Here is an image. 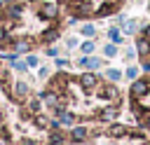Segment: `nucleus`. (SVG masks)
<instances>
[{"mask_svg":"<svg viewBox=\"0 0 150 145\" xmlns=\"http://www.w3.org/2000/svg\"><path fill=\"white\" fill-rule=\"evenodd\" d=\"M129 133V129L124 126V124H110L108 126V136H112V138H122V136H127Z\"/></svg>","mask_w":150,"mask_h":145,"instance_id":"0eeeda50","label":"nucleus"},{"mask_svg":"<svg viewBox=\"0 0 150 145\" xmlns=\"http://www.w3.org/2000/svg\"><path fill=\"white\" fill-rule=\"evenodd\" d=\"M40 16L47 19V21H54V19L59 16V7L52 5V2H42V5H40Z\"/></svg>","mask_w":150,"mask_h":145,"instance_id":"7ed1b4c3","label":"nucleus"},{"mask_svg":"<svg viewBox=\"0 0 150 145\" xmlns=\"http://www.w3.org/2000/svg\"><path fill=\"white\" fill-rule=\"evenodd\" d=\"M26 63H28V65H38V58H35V56H28Z\"/></svg>","mask_w":150,"mask_h":145,"instance_id":"bb28decb","label":"nucleus"},{"mask_svg":"<svg viewBox=\"0 0 150 145\" xmlns=\"http://www.w3.org/2000/svg\"><path fill=\"white\" fill-rule=\"evenodd\" d=\"M143 70L150 72V58H143Z\"/></svg>","mask_w":150,"mask_h":145,"instance_id":"cd10ccee","label":"nucleus"},{"mask_svg":"<svg viewBox=\"0 0 150 145\" xmlns=\"http://www.w3.org/2000/svg\"><path fill=\"white\" fill-rule=\"evenodd\" d=\"M82 51H84V54H91V51H94V42H91V40H87V42L82 44Z\"/></svg>","mask_w":150,"mask_h":145,"instance_id":"393cba45","label":"nucleus"},{"mask_svg":"<svg viewBox=\"0 0 150 145\" xmlns=\"http://www.w3.org/2000/svg\"><path fill=\"white\" fill-rule=\"evenodd\" d=\"M136 28H138L136 21H127V23H124V33H136Z\"/></svg>","mask_w":150,"mask_h":145,"instance_id":"5701e85b","label":"nucleus"},{"mask_svg":"<svg viewBox=\"0 0 150 145\" xmlns=\"http://www.w3.org/2000/svg\"><path fill=\"white\" fill-rule=\"evenodd\" d=\"M40 98H42L45 105H49V108H54V105L59 103V96H56V91H52V89H49V91H42Z\"/></svg>","mask_w":150,"mask_h":145,"instance_id":"9d476101","label":"nucleus"},{"mask_svg":"<svg viewBox=\"0 0 150 145\" xmlns=\"http://www.w3.org/2000/svg\"><path fill=\"white\" fill-rule=\"evenodd\" d=\"M23 2H9L5 9H2V19H12V21H19L21 14H23Z\"/></svg>","mask_w":150,"mask_h":145,"instance_id":"f257e3e1","label":"nucleus"},{"mask_svg":"<svg viewBox=\"0 0 150 145\" xmlns=\"http://www.w3.org/2000/svg\"><path fill=\"white\" fill-rule=\"evenodd\" d=\"M59 122H61L63 126H70V124L75 122V117H73L70 112H61V115H59Z\"/></svg>","mask_w":150,"mask_h":145,"instance_id":"2eb2a0df","label":"nucleus"},{"mask_svg":"<svg viewBox=\"0 0 150 145\" xmlns=\"http://www.w3.org/2000/svg\"><path fill=\"white\" fill-rule=\"evenodd\" d=\"M23 145H35V143L33 140H23Z\"/></svg>","mask_w":150,"mask_h":145,"instance_id":"c756f323","label":"nucleus"},{"mask_svg":"<svg viewBox=\"0 0 150 145\" xmlns=\"http://www.w3.org/2000/svg\"><path fill=\"white\" fill-rule=\"evenodd\" d=\"M47 124H49V122H47V119H45L42 115H38V117H35V126H40V129H45Z\"/></svg>","mask_w":150,"mask_h":145,"instance_id":"a878e982","label":"nucleus"},{"mask_svg":"<svg viewBox=\"0 0 150 145\" xmlns=\"http://www.w3.org/2000/svg\"><path fill=\"white\" fill-rule=\"evenodd\" d=\"M87 136H89V131H87L84 126H75V129L70 131V140H73V143H82Z\"/></svg>","mask_w":150,"mask_h":145,"instance_id":"1a4fd4ad","label":"nucleus"},{"mask_svg":"<svg viewBox=\"0 0 150 145\" xmlns=\"http://www.w3.org/2000/svg\"><path fill=\"white\" fill-rule=\"evenodd\" d=\"M40 105H42V103H40L38 98H30V101H28V110H30V112H40Z\"/></svg>","mask_w":150,"mask_h":145,"instance_id":"aec40b11","label":"nucleus"},{"mask_svg":"<svg viewBox=\"0 0 150 145\" xmlns=\"http://www.w3.org/2000/svg\"><path fill=\"white\" fill-rule=\"evenodd\" d=\"M108 37H110V42H115V44L122 42V33H120L117 28H110V30H108Z\"/></svg>","mask_w":150,"mask_h":145,"instance_id":"dca6fc26","label":"nucleus"},{"mask_svg":"<svg viewBox=\"0 0 150 145\" xmlns=\"http://www.w3.org/2000/svg\"><path fill=\"white\" fill-rule=\"evenodd\" d=\"M98 96H101V98H105V101H115V98H117V89H115V87H110V84H105V87H101V89H98Z\"/></svg>","mask_w":150,"mask_h":145,"instance_id":"6e6552de","label":"nucleus"},{"mask_svg":"<svg viewBox=\"0 0 150 145\" xmlns=\"http://www.w3.org/2000/svg\"><path fill=\"white\" fill-rule=\"evenodd\" d=\"M28 91H30V89H28V84H26V82H16V84H14L12 96H14L16 101H26V98H28Z\"/></svg>","mask_w":150,"mask_h":145,"instance_id":"423d86ee","label":"nucleus"},{"mask_svg":"<svg viewBox=\"0 0 150 145\" xmlns=\"http://www.w3.org/2000/svg\"><path fill=\"white\" fill-rule=\"evenodd\" d=\"M49 140L54 143V145H61L66 138H63V133H59V131H52V136H49Z\"/></svg>","mask_w":150,"mask_h":145,"instance_id":"6ab92c4d","label":"nucleus"},{"mask_svg":"<svg viewBox=\"0 0 150 145\" xmlns=\"http://www.w3.org/2000/svg\"><path fill=\"white\" fill-rule=\"evenodd\" d=\"M7 44H12V37L7 35V30H5V26L0 23V47H7Z\"/></svg>","mask_w":150,"mask_h":145,"instance_id":"4468645a","label":"nucleus"},{"mask_svg":"<svg viewBox=\"0 0 150 145\" xmlns=\"http://www.w3.org/2000/svg\"><path fill=\"white\" fill-rule=\"evenodd\" d=\"M80 84H82V89L91 91V89L98 87V77H96L94 72H82V75H80Z\"/></svg>","mask_w":150,"mask_h":145,"instance_id":"20e7f679","label":"nucleus"},{"mask_svg":"<svg viewBox=\"0 0 150 145\" xmlns=\"http://www.w3.org/2000/svg\"><path fill=\"white\" fill-rule=\"evenodd\" d=\"M56 37H59V30H56V28H49V30L42 33V42H54Z\"/></svg>","mask_w":150,"mask_h":145,"instance_id":"f8f14e48","label":"nucleus"},{"mask_svg":"<svg viewBox=\"0 0 150 145\" xmlns=\"http://www.w3.org/2000/svg\"><path fill=\"white\" fill-rule=\"evenodd\" d=\"M0 84L5 89L9 87V68H5V65H0Z\"/></svg>","mask_w":150,"mask_h":145,"instance_id":"ddd939ff","label":"nucleus"},{"mask_svg":"<svg viewBox=\"0 0 150 145\" xmlns=\"http://www.w3.org/2000/svg\"><path fill=\"white\" fill-rule=\"evenodd\" d=\"M124 75H127L129 80H136V75H138V68H134V65H129V68L124 70Z\"/></svg>","mask_w":150,"mask_h":145,"instance_id":"b1692460","label":"nucleus"},{"mask_svg":"<svg viewBox=\"0 0 150 145\" xmlns=\"http://www.w3.org/2000/svg\"><path fill=\"white\" fill-rule=\"evenodd\" d=\"M105 75H108V80H112V82H117V80L122 77V72H120V70H115V68H110Z\"/></svg>","mask_w":150,"mask_h":145,"instance_id":"4be33fe9","label":"nucleus"},{"mask_svg":"<svg viewBox=\"0 0 150 145\" xmlns=\"http://www.w3.org/2000/svg\"><path fill=\"white\" fill-rule=\"evenodd\" d=\"M103 54H105V56H117V44H115V42L105 44V47H103Z\"/></svg>","mask_w":150,"mask_h":145,"instance_id":"f3484780","label":"nucleus"},{"mask_svg":"<svg viewBox=\"0 0 150 145\" xmlns=\"http://www.w3.org/2000/svg\"><path fill=\"white\" fill-rule=\"evenodd\" d=\"M82 35H87V37H94V35H96V28H94L91 23H84V26H82Z\"/></svg>","mask_w":150,"mask_h":145,"instance_id":"a211bd4d","label":"nucleus"},{"mask_svg":"<svg viewBox=\"0 0 150 145\" xmlns=\"http://www.w3.org/2000/svg\"><path fill=\"white\" fill-rule=\"evenodd\" d=\"M115 115H117V108H115V105H108L105 110H101L98 117H101L103 122H110V119H115Z\"/></svg>","mask_w":150,"mask_h":145,"instance_id":"9b49d317","label":"nucleus"},{"mask_svg":"<svg viewBox=\"0 0 150 145\" xmlns=\"http://www.w3.org/2000/svg\"><path fill=\"white\" fill-rule=\"evenodd\" d=\"M145 94H150V80H134V84H131V96H134V98H141V96H145Z\"/></svg>","mask_w":150,"mask_h":145,"instance_id":"f03ea898","label":"nucleus"},{"mask_svg":"<svg viewBox=\"0 0 150 145\" xmlns=\"http://www.w3.org/2000/svg\"><path fill=\"white\" fill-rule=\"evenodd\" d=\"M145 37H148V40H150V26H148V28H145Z\"/></svg>","mask_w":150,"mask_h":145,"instance_id":"c85d7f7f","label":"nucleus"},{"mask_svg":"<svg viewBox=\"0 0 150 145\" xmlns=\"http://www.w3.org/2000/svg\"><path fill=\"white\" fill-rule=\"evenodd\" d=\"M148 42H150L148 37H141V40H138V44H136V47H138V51H141V54H145V51H148Z\"/></svg>","mask_w":150,"mask_h":145,"instance_id":"412c9836","label":"nucleus"},{"mask_svg":"<svg viewBox=\"0 0 150 145\" xmlns=\"http://www.w3.org/2000/svg\"><path fill=\"white\" fill-rule=\"evenodd\" d=\"M12 47H14L16 54H26V51L33 49V40H28V37H19V40L12 42Z\"/></svg>","mask_w":150,"mask_h":145,"instance_id":"39448f33","label":"nucleus"}]
</instances>
